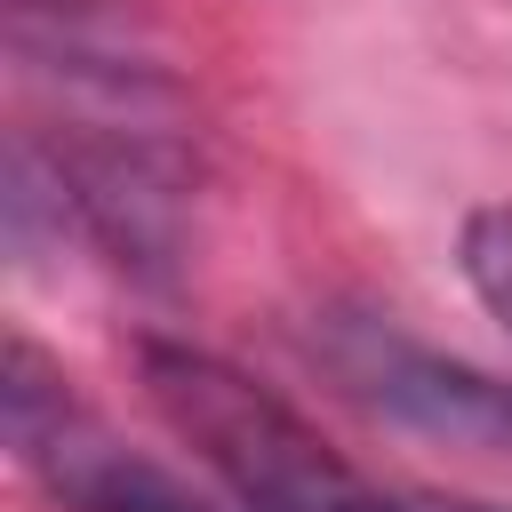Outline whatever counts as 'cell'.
<instances>
[{"label":"cell","instance_id":"cell-2","mask_svg":"<svg viewBox=\"0 0 512 512\" xmlns=\"http://www.w3.org/2000/svg\"><path fill=\"white\" fill-rule=\"evenodd\" d=\"M0 416H8V448L56 488L64 512H240L232 496L216 504V496L184 488L168 464H152V456L120 448L112 432H96L72 408L64 376L24 336H8V360H0Z\"/></svg>","mask_w":512,"mask_h":512},{"label":"cell","instance_id":"cell-1","mask_svg":"<svg viewBox=\"0 0 512 512\" xmlns=\"http://www.w3.org/2000/svg\"><path fill=\"white\" fill-rule=\"evenodd\" d=\"M136 368H144L160 424L208 464V480L240 512H408L360 464H344L272 384L240 376L232 360L152 336L136 352Z\"/></svg>","mask_w":512,"mask_h":512},{"label":"cell","instance_id":"cell-4","mask_svg":"<svg viewBox=\"0 0 512 512\" xmlns=\"http://www.w3.org/2000/svg\"><path fill=\"white\" fill-rule=\"evenodd\" d=\"M456 264H464L472 296L512 328V208H472L456 232Z\"/></svg>","mask_w":512,"mask_h":512},{"label":"cell","instance_id":"cell-3","mask_svg":"<svg viewBox=\"0 0 512 512\" xmlns=\"http://www.w3.org/2000/svg\"><path fill=\"white\" fill-rule=\"evenodd\" d=\"M312 360L368 416H392L408 432L464 440V448H512V384L400 336L376 312H320L312 320Z\"/></svg>","mask_w":512,"mask_h":512}]
</instances>
